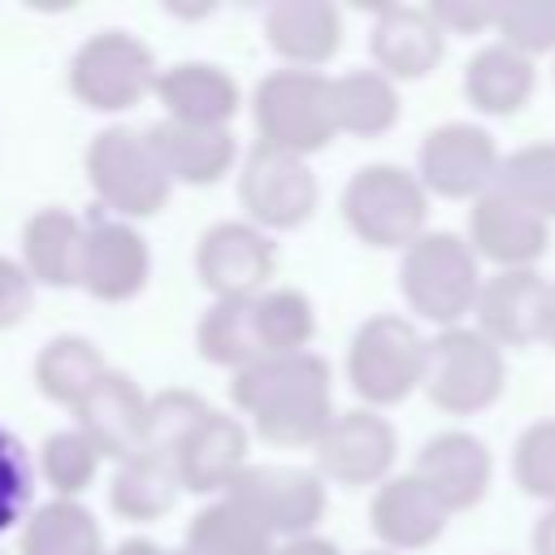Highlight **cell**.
<instances>
[{"instance_id": "277c9868", "label": "cell", "mask_w": 555, "mask_h": 555, "mask_svg": "<svg viewBox=\"0 0 555 555\" xmlns=\"http://www.w3.org/2000/svg\"><path fill=\"white\" fill-rule=\"evenodd\" d=\"M425 356L429 338L416 330L412 317L373 312L356 325L347 343V386L356 390L360 408L386 412L425 386Z\"/></svg>"}, {"instance_id": "e575fe53", "label": "cell", "mask_w": 555, "mask_h": 555, "mask_svg": "<svg viewBox=\"0 0 555 555\" xmlns=\"http://www.w3.org/2000/svg\"><path fill=\"white\" fill-rule=\"evenodd\" d=\"M208 412H212V408H208L195 390H182V386L152 395V403H147L143 451H147V455H160V460H169V464H178L182 447H186L191 434L208 421Z\"/></svg>"}, {"instance_id": "bcb514c9", "label": "cell", "mask_w": 555, "mask_h": 555, "mask_svg": "<svg viewBox=\"0 0 555 555\" xmlns=\"http://www.w3.org/2000/svg\"><path fill=\"white\" fill-rule=\"evenodd\" d=\"M169 555H199V551H191V546H178V551H169Z\"/></svg>"}, {"instance_id": "9a60e30c", "label": "cell", "mask_w": 555, "mask_h": 555, "mask_svg": "<svg viewBox=\"0 0 555 555\" xmlns=\"http://www.w3.org/2000/svg\"><path fill=\"white\" fill-rule=\"evenodd\" d=\"M412 473L434 490V499L451 516H460V512H473L490 494L494 451L486 447V438H477L468 429H442L421 442Z\"/></svg>"}, {"instance_id": "4dcf8cb0", "label": "cell", "mask_w": 555, "mask_h": 555, "mask_svg": "<svg viewBox=\"0 0 555 555\" xmlns=\"http://www.w3.org/2000/svg\"><path fill=\"white\" fill-rule=\"evenodd\" d=\"M178 494H182L178 464L147 455V451L121 460L113 473V486H108V503L126 520H160L178 503Z\"/></svg>"}, {"instance_id": "30bf717a", "label": "cell", "mask_w": 555, "mask_h": 555, "mask_svg": "<svg viewBox=\"0 0 555 555\" xmlns=\"http://www.w3.org/2000/svg\"><path fill=\"white\" fill-rule=\"evenodd\" d=\"M238 204H243L247 221L260 225L264 234L299 230L304 221H312V212L321 204V186L304 156L256 143L238 169Z\"/></svg>"}, {"instance_id": "7a4b0ae2", "label": "cell", "mask_w": 555, "mask_h": 555, "mask_svg": "<svg viewBox=\"0 0 555 555\" xmlns=\"http://www.w3.org/2000/svg\"><path fill=\"white\" fill-rule=\"evenodd\" d=\"M481 286H486V273L468 234L425 230L399 256V295L408 312H416L434 330L468 325V317L477 312Z\"/></svg>"}, {"instance_id": "ee69618b", "label": "cell", "mask_w": 555, "mask_h": 555, "mask_svg": "<svg viewBox=\"0 0 555 555\" xmlns=\"http://www.w3.org/2000/svg\"><path fill=\"white\" fill-rule=\"evenodd\" d=\"M538 343L555 351V278H546V295H542V317H538Z\"/></svg>"}, {"instance_id": "7dc6e473", "label": "cell", "mask_w": 555, "mask_h": 555, "mask_svg": "<svg viewBox=\"0 0 555 555\" xmlns=\"http://www.w3.org/2000/svg\"><path fill=\"white\" fill-rule=\"evenodd\" d=\"M360 555H395V551H360Z\"/></svg>"}, {"instance_id": "8fae6325", "label": "cell", "mask_w": 555, "mask_h": 555, "mask_svg": "<svg viewBox=\"0 0 555 555\" xmlns=\"http://www.w3.org/2000/svg\"><path fill=\"white\" fill-rule=\"evenodd\" d=\"M225 494L234 503H243L282 542L312 533L330 503L325 477L317 468H299V464H247Z\"/></svg>"}, {"instance_id": "7402d4cb", "label": "cell", "mask_w": 555, "mask_h": 555, "mask_svg": "<svg viewBox=\"0 0 555 555\" xmlns=\"http://www.w3.org/2000/svg\"><path fill=\"white\" fill-rule=\"evenodd\" d=\"M460 91L481 117H516L538 91V61L507 48L503 39H490L468 56Z\"/></svg>"}, {"instance_id": "ac0fdd59", "label": "cell", "mask_w": 555, "mask_h": 555, "mask_svg": "<svg viewBox=\"0 0 555 555\" xmlns=\"http://www.w3.org/2000/svg\"><path fill=\"white\" fill-rule=\"evenodd\" d=\"M451 512L434 499V490L416 473H395L369 499V529L382 551H425L447 533Z\"/></svg>"}, {"instance_id": "4316f807", "label": "cell", "mask_w": 555, "mask_h": 555, "mask_svg": "<svg viewBox=\"0 0 555 555\" xmlns=\"http://www.w3.org/2000/svg\"><path fill=\"white\" fill-rule=\"evenodd\" d=\"M104 373H108V364H104L100 347L91 338H82V334H56V338H48L43 351H39V360H35V386H39V395L48 403H56V408H69V412L82 408V399L100 386Z\"/></svg>"}, {"instance_id": "d6986e66", "label": "cell", "mask_w": 555, "mask_h": 555, "mask_svg": "<svg viewBox=\"0 0 555 555\" xmlns=\"http://www.w3.org/2000/svg\"><path fill=\"white\" fill-rule=\"evenodd\" d=\"M264 43L286 69H321L343 48V13L330 0H273L264 9Z\"/></svg>"}, {"instance_id": "8992f818", "label": "cell", "mask_w": 555, "mask_h": 555, "mask_svg": "<svg viewBox=\"0 0 555 555\" xmlns=\"http://www.w3.org/2000/svg\"><path fill=\"white\" fill-rule=\"evenodd\" d=\"M425 399L447 416H477L507 390V351L477 325L438 330L425 356Z\"/></svg>"}, {"instance_id": "484cf974", "label": "cell", "mask_w": 555, "mask_h": 555, "mask_svg": "<svg viewBox=\"0 0 555 555\" xmlns=\"http://www.w3.org/2000/svg\"><path fill=\"white\" fill-rule=\"evenodd\" d=\"M82 243L87 221L65 208H39L22 225V269L30 273V282L52 291L82 286Z\"/></svg>"}, {"instance_id": "f6af8a7d", "label": "cell", "mask_w": 555, "mask_h": 555, "mask_svg": "<svg viewBox=\"0 0 555 555\" xmlns=\"http://www.w3.org/2000/svg\"><path fill=\"white\" fill-rule=\"evenodd\" d=\"M113 555H169L165 546H156L152 538H126V542H117L113 546Z\"/></svg>"}, {"instance_id": "ba28073f", "label": "cell", "mask_w": 555, "mask_h": 555, "mask_svg": "<svg viewBox=\"0 0 555 555\" xmlns=\"http://www.w3.org/2000/svg\"><path fill=\"white\" fill-rule=\"evenodd\" d=\"M160 65L130 30H95L69 56V91L91 113H126L143 95H156Z\"/></svg>"}, {"instance_id": "603a6c76", "label": "cell", "mask_w": 555, "mask_h": 555, "mask_svg": "<svg viewBox=\"0 0 555 555\" xmlns=\"http://www.w3.org/2000/svg\"><path fill=\"white\" fill-rule=\"evenodd\" d=\"M542 295H546V278L538 269H507V273H490L481 295H477V312L473 325L507 347H529L538 343V317H542Z\"/></svg>"}, {"instance_id": "f1b7e54d", "label": "cell", "mask_w": 555, "mask_h": 555, "mask_svg": "<svg viewBox=\"0 0 555 555\" xmlns=\"http://www.w3.org/2000/svg\"><path fill=\"white\" fill-rule=\"evenodd\" d=\"M251 334H256L260 360L312 351V338H317V308H312V299H308L304 291H295V286H269L264 295L251 299Z\"/></svg>"}, {"instance_id": "ab89813d", "label": "cell", "mask_w": 555, "mask_h": 555, "mask_svg": "<svg viewBox=\"0 0 555 555\" xmlns=\"http://www.w3.org/2000/svg\"><path fill=\"white\" fill-rule=\"evenodd\" d=\"M429 13L442 26V35H486L499 26L494 0H434Z\"/></svg>"}, {"instance_id": "b9f144b4", "label": "cell", "mask_w": 555, "mask_h": 555, "mask_svg": "<svg viewBox=\"0 0 555 555\" xmlns=\"http://www.w3.org/2000/svg\"><path fill=\"white\" fill-rule=\"evenodd\" d=\"M273 555H343L330 538H321V533H304V538H286V542H278V551Z\"/></svg>"}, {"instance_id": "cb8c5ba5", "label": "cell", "mask_w": 555, "mask_h": 555, "mask_svg": "<svg viewBox=\"0 0 555 555\" xmlns=\"http://www.w3.org/2000/svg\"><path fill=\"white\" fill-rule=\"evenodd\" d=\"M147 139H152L165 173L186 186H212L238 160V139L230 134V126H186V121L160 117L147 130Z\"/></svg>"}, {"instance_id": "e0dca14e", "label": "cell", "mask_w": 555, "mask_h": 555, "mask_svg": "<svg viewBox=\"0 0 555 555\" xmlns=\"http://www.w3.org/2000/svg\"><path fill=\"white\" fill-rule=\"evenodd\" d=\"M447 35L429 4H386L369 26V56L390 82H421L442 65Z\"/></svg>"}, {"instance_id": "8d00e7d4", "label": "cell", "mask_w": 555, "mask_h": 555, "mask_svg": "<svg viewBox=\"0 0 555 555\" xmlns=\"http://www.w3.org/2000/svg\"><path fill=\"white\" fill-rule=\"evenodd\" d=\"M512 481L525 499L555 507V416L529 421L512 442Z\"/></svg>"}, {"instance_id": "1f68e13d", "label": "cell", "mask_w": 555, "mask_h": 555, "mask_svg": "<svg viewBox=\"0 0 555 555\" xmlns=\"http://www.w3.org/2000/svg\"><path fill=\"white\" fill-rule=\"evenodd\" d=\"M186 546L199 555H273L278 538L230 494L199 507L186 525Z\"/></svg>"}, {"instance_id": "ffe728a7", "label": "cell", "mask_w": 555, "mask_h": 555, "mask_svg": "<svg viewBox=\"0 0 555 555\" xmlns=\"http://www.w3.org/2000/svg\"><path fill=\"white\" fill-rule=\"evenodd\" d=\"M147 395L139 390V382L130 373H117L108 369L100 377V386L82 399V408L74 412L78 416V429L91 438V447L104 455V460H130L143 451V434H147Z\"/></svg>"}, {"instance_id": "52a82bcc", "label": "cell", "mask_w": 555, "mask_h": 555, "mask_svg": "<svg viewBox=\"0 0 555 555\" xmlns=\"http://www.w3.org/2000/svg\"><path fill=\"white\" fill-rule=\"evenodd\" d=\"M82 165H87V182H91L100 208L121 217V221L156 217L169 199V186H173L147 130L139 134L130 126H104L87 143Z\"/></svg>"}, {"instance_id": "9c48e42d", "label": "cell", "mask_w": 555, "mask_h": 555, "mask_svg": "<svg viewBox=\"0 0 555 555\" xmlns=\"http://www.w3.org/2000/svg\"><path fill=\"white\" fill-rule=\"evenodd\" d=\"M503 152L494 134L477 121H442L425 130L416 147V178L438 199H464L477 204L499 182Z\"/></svg>"}, {"instance_id": "d4e9b609", "label": "cell", "mask_w": 555, "mask_h": 555, "mask_svg": "<svg viewBox=\"0 0 555 555\" xmlns=\"http://www.w3.org/2000/svg\"><path fill=\"white\" fill-rule=\"evenodd\" d=\"M247 425L230 412H208V421L191 434V442L178 455L182 490L191 494H225L238 473L247 468Z\"/></svg>"}, {"instance_id": "4fadbf2b", "label": "cell", "mask_w": 555, "mask_h": 555, "mask_svg": "<svg viewBox=\"0 0 555 555\" xmlns=\"http://www.w3.org/2000/svg\"><path fill=\"white\" fill-rule=\"evenodd\" d=\"M278 251L251 221H217L195 243V278L217 299H256L269 291Z\"/></svg>"}, {"instance_id": "5b68a950", "label": "cell", "mask_w": 555, "mask_h": 555, "mask_svg": "<svg viewBox=\"0 0 555 555\" xmlns=\"http://www.w3.org/2000/svg\"><path fill=\"white\" fill-rule=\"evenodd\" d=\"M251 117L256 143L308 160L338 139L334 78L321 69H273L251 91Z\"/></svg>"}, {"instance_id": "2e32d148", "label": "cell", "mask_w": 555, "mask_h": 555, "mask_svg": "<svg viewBox=\"0 0 555 555\" xmlns=\"http://www.w3.org/2000/svg\"><path fill=\"white\" fill-rule=\"evenodd\" d=\"M468 243L494 273L538 269V260L551 251V221L507 199L503 191H486L477 204H468Z\"/></svg>"}, {"instance_id": "6da1fadb", "label": "cell", "mask_w": 555, "mask_h": 555, "mask_svg": "<svg viewBox=\"0 0 555 555\" xmlns=\"http://www.w3.org/2000/svg\"><path fill=\"white\" fill-rule=\"evenodd\" d=\"M234 408L269 447H317L334 412V377L317 351L256 360L230 382Z\"/></svg>"}, {"instance_id": "7c38bea8", "label": "cell", "mask_w": 555, "mask_h": 555, "mask_svg": "<svg viewBox=\"0 0 555 555\" xmlns=\"http://www.w3.org/2000/svg\"><path fill=\"white\" fill-rule=\"evenodd\" d=\"M317 451V473L334 486L347 490H364V486H382L395 477V460H399V434L395 425L373 412V408H347L330 421V429L321 434Z\"/></svg>"}, {"instance_id": "f546056e", "label": "cell", "mask_w": 555, "mask_h": 555, "mask_svg": "<svg viewBox=\"0 0 555 555\" xmlns=\"http://www.w3.org/2000/svg\"><path fill=\"white\" fill-rule=\"evenodd\" d=\"M17 555H113V551H104L100 520L78 499H48L22 525Z\"/></svg>"}, {"instance_id": "7bdbcfd3", "label": "cell", "mask_w": 555, "mask_h": 555, "mask_svg": "<svg viewBox=\"0 0 555 555\" xmlns=\"http://www.w3.org/2000/svg\"><path fill=\"white\" fill-rule=\"evenodd\" d=\"M529 555H555V507H546L529 529Z\"/></svg>"}, {"instance_id": "60d3db41", "label": "cell", "mask_w": 555, "mask_h": 555, "mask_svg": "<svg viewBox=\"0 0 555 555\" xmlns=\"http://www.w3.org/2000/svg\"><path fill=\"white\" fill-rule=\"evenodd\" d=\"M30 299H35V282L22 269V260L0 256V330L22 325L30 312Z\"/></svg>"}, {"instance_id": "d590c367", "label": "cell", "mask_w": 555, "mask_h": 555, "mask_svg": "<svg viewBox=\"0 0 555 555\" xmlns=\"http://www.w3.org/2000/svg\"><path fill=\"white\" fill-rule=\"evenodd\" d=\"M100 451L91 447V438L74 425V429H56L43 438L39 447V477L48 481V490L56 499H78L91 481H95V468H100Z\"/></svg>"}, {"instance_id": "836d02e7", "label": "cell", "mask_w": 555, "mask_h": 555, "mask_svg": "<svg viewBox=\"0 0 555 555\" xmlns=\"http://www.w3.org/2000/svg\"><path fill=\"white\" fill-rule=\"evenodd\" d=\"M494 191L525 204L542 221H555V139H538L516 152H503Z\"/></svg>"}, {"instance_id": "74e56055", "label": "cell", "mask_w": 555, "mask_h": 555, "mask_svg": "<svg viewBox=\"0 0 555 555\" xmlns=\"http://www.w3.org/2000/svg\"><path fill=\"white\" fill-rule=\"evenodd\" d=\"M494 39L525 56H555V0H499Z\"/></svg>"}, {"instance_id": "d6a6232c", "label": "cell", "mask_w": 555, "mask_h": 555, "mask_svg": "<svg viewBox=\"0 0 555 555\" xmlns=\"http://www.w3.org/2000/svg\"><path fill=\"white\" fill-rule=\"evenodd\" d=\"M195 347L208 364L243 373L260 360L256 334H251V299H212V308L195 325Z\"/></svg>"}, {"instance_id": "83f0119b", "label": "cell", "mask_w": 555, "mask_h": 555, "mask_svg": "<svg viewBox=\"0 0 555 555\" xmlns=\"http://www.w3.org/2000/svg\"><path fill=\"white\" fill-rule=\"evenodd\" d=\"M334 113H338V134L377 139L399 126L403 113L399 82H390L382 69H347L334 78Z\"/></svg>"}, {"instance_id": "681fc988", "label": "cell", "mask_w": 555, "mask_h": 555, "mask_svg": "<svg viewBox=\"0 0 555 555\" xmlns=\"http://www.w3.org/2000/svg\"><path fill=\"white\" fill-rule=\"evenodd\" d=\"M0 555H4V551H0Z\"/></svg>"}, {"instance_id": "c3c4849f", "label": "cell", "mask_w": 555, "mask_h": 555, "mask_svg": "<svg viewBox=\"0 0 555 555\" xmlns=\"http://www.w3.org/2000/svg\"><path fill=\"white\" fill-rule=\"evenodd\" d=\"M551 78H555V65H551Z\"/></svg>"}, {"instance_id": "3957f363", "label": "cell", "mask_w": 555, "mask_h": 555, "mask_svg": "<svg viewBox=\"0 0 555 555\" xmlns=\"http://www.w3.org/2000/svg\"><path fill=\"white\" fill-rule=\"evenodd\" d=\"M343 221L364 247L403 256L429 230V191L421 186L416 169L369 160L343 186Z\"/></svg>"}, {"instance_id": "44dd1931", "label": "cell", "mask_w": 555, "mask_h": 555, "mask_svg": "<svg viewBox=\"0 0 555 555\" xmlns=\"http://www.w3.org/2000/svg\"><path fill=\"white\" fill-rule=\"evenodd\" d=\"M156 100L169 121H186V126H230L243 108V91L234 74L212 61H178L160 69Z\"/></svg>"}, {"instance_id": "5bb4252c", "label": "cell", "mask_w": 555, "mask_h": 555, "mask_svg": "<svg viewBox=\"0 0 555 555\" xmlns=\"http://www.w3.org/2000/svg\"><path fill=\"white\" fill-rule=\"evenodd\" d=\"M147 273H152L147 238L130 221L95 208L87 217V243H82V291L100 304H126L147 286Z\"/></svg>"}, {"instance_id": "f35d334b", "label": "cell", "mask_w": 555, "mask_h": 555, "mask_svg": "<svg viewBox=\"0 0 555 555\" xmlns=\"http://www.w3.org/2000/svg\"><path fill=\"white\" fill-rule=\"evenodd\" d=\"M30 499H35V464L26 447L0 425V533L13 529L17 520H30Z\"/></svg>"}]
</instances>
